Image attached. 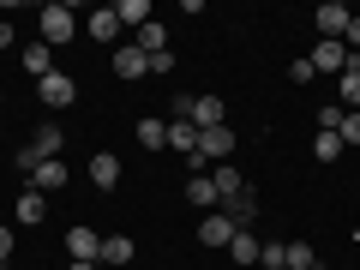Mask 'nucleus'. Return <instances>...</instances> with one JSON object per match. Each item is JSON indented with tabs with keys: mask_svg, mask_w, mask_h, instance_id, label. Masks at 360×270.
<instances>
[{
	"mask_svg": "<svg viewBox=\"0 0 360 270\" xmlns=\"http://www.w3.org/2000/svg\"><path fill=\"white\" fill-rule=\"evenodd\" d=\"M168 150H180L186 162L198 156V127H193V120H168Z\"/></svg>",
	"mask_w": 360,
	"mask_h": 270,
	"instance_id": "nucleus-11",
	"label": "nucleus"
},
{
	"mask_svg": "<svg viewBox=\"0 0 360 270\" xmlns=\"http://www.w3.org/2000/svg\"><path fill=\"white\" fill-rule=\"evenodd\" d=\"M139 144H144V150H162V144H168V127H162V120H139Z\"/></svg>",
	"mask_w": 360,
	"mask_h": 270,
	"instance_id": "nucleus-24",
	"label": "nucleus"
},
{
	"mask_svg": "<svg viewBox=\"0 0 360 270\" xmlns=\"http://www.w3.org/2000/svg\"><path fill=\"white\" fill-rule=\"evenodd\" d=\"M229 217H234V229H246V222L258 217V198H252V193H234V198H229Z\"/></svg>",
	"mask_w": 360,
	"mask_h": 270,
	"instance_id": "nucleus-23",
	"label": "nucleus"
},
{
	"mask_svg": "<svg viewBox=\"0 0 360 270\" xmlns=\"http://www.w3.org/2000/svg\"><path fill=\"white\" fill-rule=\"evenodd\" d=\"M103 258H108V264H132V240H127V234H108V240H103Z\"/></svg>",
	"mask_w": 360,
	"mask_h": 270,
	"instance_id": "nucleus-25",
	"label": "nucleus"
},
{
	"mask_svg": "<svg viewBox=\"0 0 360 270\" xmlns=\"http://www.w3.org/2000/svg\"><path fill=\"white\" fill-rule=\"evenodd\" d=\"M30 150H37L42 162H54V150H60V127H54V120H42L37 139H30Z\"/></svg>",
	"mask_w": 360,
	"mask_h": 270,
	"instance_id": "nucleus-18",
	"label": "nucleus"
},
{
	"mask_svg": "<svg viewBox=\"0 0 360 270\" xmlns=\"http://www.w3.org/2000/svg\"><path fill=\"white\" fill-rule=\"evenodd\" d=\"M84 30H90V37H96V42H115V37H120V18H115V6H96Z\"/></svg>",
	"mask_w": 360,
	"mask_h": 270,
	"instance_id": "nucleus-15",
	"label": "nucleus"
},
{
	"mask_svg": "<svg viewBox=\"0 0 360 270\" xmlns=\"http://www.w3.org/2000/svg\"><path fill=\"white\" fill-rule=\"evenodd\" d=\"M336 139H342V150H348V144H360V115H342V127H336Z\"/></svg>",
	"mask_w": 360,
	"mask_h": 270,
	"instance_id": "nucleus-27",
	"label": "nucleus"
},
{
	"mask_svg": "<svg viewBox=\"0 0 360 270\" xmlns=\"http://www.w3.org/2000/svg\"><path fill=\"white\" fill-rule=\"evenodd\" d=\"M115 18H120V30H144V25H150V0H120V6H115Z\"/></svg>",
	"mask_w": 360,
	"mask_h": 270,
	"instance_id": "nucleus-17",
	"label": "nucleus"
},
{
	"mask_svg": "<svg viewBox=\"0 0 360 270\" xmlns=\"http://www.w3.org/2000/svg\"><path fill=\"white\" fill-rule=\"evenodd\" d=\"M307 60H312V72H342V66H348V49H342V42H324V37H319V49H312Z\"/></svg>",
	"mask_w": 360,
	"mask_h": 270,
	"instance_id": "nucleus-10",
	"label": "nucleus"
},
{
	"mask_svg": "<svg viewBox=\"0 0 360 270\" xmlns=\"http://www.w3.org/2000/svg\"><path fill=\"white\" fill-rule=\"evenodd\" d=\"M186 198H193L198 210H210V205H222V198H217V186H210V174H193V180H186Z\"/></svg>",
	"mask_w": 360,
	"mask_h": 270,
	"instance_id": "nucleus-20",
	"label": "nucleus"
},
{
	"mask_svg": "<svg viewBox=\"0 0 360 270\" xmlns=\"http://www.w3.org/2000/svg\"><path fill=\"white\" fill-rule=\"evenodd\" d=\"M234 234H240V229H234V217H229V210H210V217L198 222V240H205V246H229Z\"/></svg>",
	"mask_w": 360,
	"mask_h": 270,
	"instance_id": "nucleus-6",
	"label": "nucleus"
},
{
	"mask_svg": "<svg viewBox=\"0 0 360 270\" xmlns=\"http://www.w3.org/2000/svg\"><path fill=\"white\" fill-rule=\"evenodd\" d=\"M13 217H18V229H37V222H42V193H18Z\"/></svg>",
	"mask_w": 360,
	"mask_h": 270,
	"instance_id": "nucleus-21",
	"label": "nucleus"
},
{
	"mask_svg": "<svg viewBox=\"0 0 360 270\" xmlns=\"http://www.w3.org/2000/svg\"><path fill=\"white\" fill-rule=\"evenodd\" d=\"M258 252H264V246H258V240H252L246 229H240V234L229 240V264H258Z\"/></svg>",
	"mask_w": 360,
	"mask_h": 270,
	"instance_id": "nucleus-19",
	"label": "nucleus"
},
{
	"mask_svg": "<svg viewBox=\"0 0 360 270\" xmlns=\"http://www.w3.org/2000/svg\"><path fill=\"white\" fill-rule=\"evenodd\" d=\"M18 60H25L30 78H49V72H54V49H49V42H25V54H18Z\"/></svg>",
	"mask_w": 360,
	"mask_h": 270,
	"instance_id": "nucleus-12",
	"label": "nucleus"
},
{
	"mask_svg": "<svg viewBox=\"0 0 360 270\" xmlns=\"http://www.w3.org/2000/svg\"><path fill=\"white\" fill-rule=\"evenodd\" d=\"M90 186H103V193H108V186H120V156H90Z\"/></svg>",
	"mask_w": 360,
	"mask_h": 270,
	"instance_id": "nucleus-13",
	"label": "nucleus"
},
{
	"mask_svg": "<svg viewBox=\"0 0 360 270\" xmlns=\"http://www.w3.org/2000/svg\"><path fill=\"white\" fill-rule=\"evenodd\" d=\"M37 96H42V108H66L78 96V84L66 72H49V78H37Z\"/></svg>",
	"mask_w": 360,
	"mask_h": 270,
	"instance_id": "nucleus-3",
	"label": "nucleus"
},
{
	"mask_svg": "<svg viewBox=\"0 0 360 270\" xmlns=\"http://www.w3.org/2000/svg\"><path fill=\"white\" fill-rule=\"evenodd\" d=\"M229 156H234V132H229V127L198 132V156H193V168H205V162H229Z\"/></svg>",
	"mask_w": 360,
	"mask_h": 270,
	"instance_id": "nucleus-2",
	"label": "nucleus"
},
{
	"mask_svg": "<svg viewBox=\"0 0 360 270\" xmlns=\"http://www.w3.org/2000/svg\"><path fill=\"white\" fill-rule=\"evenodd\" d=\"M312 156H319V162H336V156H342V139H336V132H319V139H312Z\"/></svg>",
	"mask_w": 360,
	"mask_h": 270,
	"instance_id": "nucleus-26",
	"label": "nucleus"
},
{
	"mask_svg": "<svg viewBox=\"0 0 360 270\" xmlns=\"http://www.w3.org/2000/svg\"><path fill=\"white\" fill-rule=\"evenodd\" d=\"M193 120L198 132H210V127H229V103H222V96H193Z\"/></svg>",
	"mask_w": 360,
	"mask_h": 270,
	"instance_id": "nucleus-4",
	"label": "nucleus"
},
{
	"mask_svg": "<svg viewBox=\"0 0 360 270\" xmlns=\"http://www.w3.org/2000/svg\"><path fill=\"white\" fill-rule=\"evenodd\" d=\"M276 270H283V264H276Z\"/></svg>",
	"mask_w": 360,
	"mask_h": 270,
	"instance_id": "nucleus-32",
	"label": "nucleus"
},
{
	"mask_svg": "<svg viewBox=\"0 0 360 270\" xmlns=\"http://www.w3.org/2000/svg\"><path fill=\"white\" fill-rule=\"evenodd\" d=\"M139 49L150 54V60H156V54H168V30L156 25V18H150V25H144V30H139Z\"/></svg>",
	"mask_w": 360,
	"mask_h": 270,
	"instance_id": "nucleus-22",
	"label": "nucleus"
},
{
	"mask_svg": "<svg viewBox=\"0 0 360 270\" xmlns=\"http://www.w3.org/2000/svg\"><path fill=\"white\" fill-rule=\"evenodd\" d=\"M0 270H13V264H0Z\"/></svg>",
	"mask_w": 360,
	"mask_h": 270,
	"instance_id": "nucleus-31",
	"label": "nucleus"
},
{
	"mask_svg": "<svg viewBox=\"0 0 360 270\" xmlns=\"http://www.w3.org/2000/svg\"><path fill=\"white\" fill-rule=\"evenodd\" d=\"M210 186H217V198H222V205H229L234 193H246V180H240V168H234V162H217V174H210Z\"/></svg>",
	"mask_w": 360,
	"mask_h": 270,
	"instance_id": "nucleus-14",
	"label": "nucleus"
},
{
	"mask_svg": "<svg viewBox=\"0 0 360 270\" xmlns=\"http://www.w3.org/2000/svg\"><path fill=\"white\" fill-rule=\"evenodd\" d=\"M66 252H72L78 264H90V258H103V234H96V229H84V222H78V229L66 234Z\"/></svg>",
	"mask_w": 360,
	"mask_h": 270,
	"instance_id": "nucleus-7",
	"label": "nucleus"
},
{
	"mask_svg": "<svg viewBox=\"0 0 360 270\" xmlns=\"http://www.w3.org/2000/svg\"><path fill=\"white\" fill-rule=\"evenodd\" d=\"M348 18H354V13H348L342 0H324V6H319V37H324V42H342Z\"/></svg>",
	"mask_w": 360,
	"mask_h": 270,
	"instance_id": "nucleus-5",
	"label": "nucleus"
},
{
	"mask_svg": "<svg viewBox=\"0 0 360 270\" xmlns=\"http://www.w3.org/2000/svg\"><path fill=\"white\" fill-rule=\"evenodd\" d=\"M37 30H42V42H49V49H54V42H66V37H72V6H60V0H54V6H42V13H37Z\"/></svg>",
	"mask_w": 360,
	"mask_h": 270,
	"instance_id": "nucleus-1",
	"label": "nucleus"
},
{
	"mask_svg": "<svg viewBox=\"0 0 360 270\" xmlns=\"http://www.w3.org/2000/svg\"><path fill=\"white\" fill-rule=\"evenodd\" d=\"M0 49H13V25L6 18H0Z\"/></svg>",
	"mask_w": 360,
	"mask_h": 270,
	"instance_id": "nucleus-29",
	"label": "nucleus"
},
{
	"mask_svg": "<svg viewBox=\"0 0 360 270\" xmlns=\"http://www.w3.org/2000/svg\"><path fill=\"white\" fill-rule=\"evenodd\" d=\"M108 66H115L120 78H144V72H150V54H144L139 42H127V49H115V60H108Z\"/></svg>",
	"mask_w": 360,
	"mask_h": 270,
	"instance_id": "nucleus-9",
	"label": "nucleus"
},
{
	"mask_svg": "<svg viewBox=\"0 0 360 270\" xmlns=\"http://www.w3.org/2000/svg\"><path fill=\"white\" fill-rule=\"evenodd\" d=\"M336 90H342V108H360V60H348L336 72Z\"/></svg>",
	"mask_w": 360,
	"mask_h": 270,
	"instance_id": "nucleus-16",
	"label": "nucleus"
},
{
	"mask_svg": "<svg viewBox=\"0 0 360 270\" xmlns=\"http://www.w3.org/2000/svg\"><path fill=\"white\" fill-rule=\"evenodd\" d=\"M66 186V162H30V193H60Z\"/></svg>",
	"mask_w": 360,
	"mask_h": 270,
	"instance_id": "nucleus-8",
	"label": "nucleus"
},
{
	"mask_svg": "<svg viewBox=\"0 0 360 270\" xmlns=\"http://www.w3.org/2000/svg\"><path fill=\"white\" fill-rule=\"evenodd\" d=\"M6 258H13V229L0 222V264H6Z\"/></svg>",
	"mask_w": 360,
	"mask_h": 270,
	"instance_id": "nucleus-28",
	"label": "nucleus"
},
{
	"mask_svg": "<svg viewBox=\"0 0 360 270\" xmlns=\"http://www.w3.org/2000/svg\"><path fill=\"white\" fill-rule=\"evenodd\" d=\"M66 270H96V264H78V258H72V264H66Z\"/></svg>",
	"mask_w": 360,
	"mask_h": 270,
	"instance_id": "nucleus-30",
	"label": "nucleus"
}]
</instances>
